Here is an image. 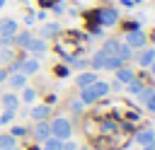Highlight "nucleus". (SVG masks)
Returning a JSON list of instances; mask_svg holds the SVG:
<instances>
[{"label":"nucleus","mask_w":155,"mask_h":150,"mask_svg":"<svg viewBox=\"0 0 155 150\" xmlns=\"http://www.w3.org/2000/svg\"><path fill=\"white\" fill-rule=\"evenodd\" d=\"M44 150H63V140H61V138L48 135V138L44 140Z\"/></svg>","instance_id":"nucleus-17"},{"label":"nucleus","mask_w":155,"mask_h":150,"mask_svg":"<svg viewBox=\"0 0 155 150\" xmlns=\"http://www.w3.org/2000/svg\"><path fill=\"white\" fill-rule=\"evenodd\" d=\"M27 48H29L34 56H44V53H46V39H36V36H31L29 44H27Z\"/></svg>","instance_id":"nucleus-8"},{"label":"nucleus","mask_w":155,"mask_h":150,"mask_svg":"<svg viewBox=\"0 0 155 150\" xmlns=\"http://www.w3.org/2000/svg\"><path fill=\"white\" fill-rule=\"evenodd\" d=\"M82 150H90V148H82Z\"/></svg>","instance_id":"nucleus-36"},{"label":"nucleus","mask_w":155,"mask_h":150,"mask_svg":"<svg viewBox=\"0 0 155 150\" xmlns=\"http://www.w3.org/2000/svg\"><path fill=\"white\" fill-rule=\"evenodd\" d=\"M5 150H19V148H17V145H15V148H5Z\"/></svg>","instance_id":"nucleus-33"},{"label":"nucleus","mask_w":155,"mask_h":150,"mask_svg":"<svg viewBox=\"0 0 155 150\" xmlns=\"http://www.w3.org/2000/svg\"><path fill=\"white\" fill-rule=\"evenodd\" d=\"M34 135H36V140H39V143H44V140L51 135V126H48V123H44V121H36V126H34Z\"/></svg>","instance_id":"nucleus-10"},{"label":"nucleus","mask_w":155,"mask_h":150,"mask_svg":"<svg viewBox=\"0 0 155 150\" xmlns=\"http://www.w3.org/2000/svg\"><path fill=\"white\" fill-rule=\"evenodd\" d=\"M82 106H85V102H80V99H75V102L70 104V111H73V114H80V111H82Z\"/></svg>","instance_id":"nucleus-25"},{"label":"nucleus","mask_w":155,"mask_h":150,"mask_svg":"<svg viewBox=\"0 0 155 150\" xmlns=\"http://www.w3.org/2000/svg\"><path fill=\"white\" fill-rule=\"evenodd\" d=\"M153 92H155V87H143V90H140V92H138L136 97H138V99H140V102L145 104V102L150 99V94H153Z\"/></svg>","instance_id":"nucleus-21"},{"label":"nucleus","mask_w":155,"mask_h":150,"mask_svg":"<svg viewBox=\"0 0 155 150\" xmlns=\"http://www.w3.org/2000/svg\"><path fill=\"white\" fill-rule=\"evenodd\" d=\"M0 102H2V106H5V109H12V111L19 106V99H17L15 94H2V97H0Z\"/></svg>","instance_id":"nucleus-16"},{"label":"nucleus","mask_w":155,"mask_h":150,"mask_svg":"<svg viewBox=\"0 0 155 150\" xmlns=\"http://www.w3.org/2000/svg\"><path fill=\"white\" fill-rule=\"evenodd\" d=\"M63 150H78V145L70 143V140H63Z\"/></svg>","instance_id":"nucleus-28"},{"label":"nucleus","mask_w":155,"mask_h":150,"mask_svg":"<svg viewBox=\"0 0 155 150\" xmlns=\"http://www.w3.org/2000/svg\"><path fill=\"white\" fill-rule=\"evenodd\" d=\"M15 145H17V138H15V135H10V133H2V135H0V150L15 148Z\"/></svg>","instance_id":"nucleus-19"},{"label":"nucleus","mask_w":155,"mask_h":150,"mask_svg":"<svg viewBox=\"0 0 155 150\" xmlns=\"http://www.w3.org/2000/svg\"><path fill=\"white\" fill-rule=\"evenodd\" d=\"M126 46H128V48H143V46H145V34H143L140 29H131V31L126 34Z\"/></svg>","instance_id":"nucleus-5"},{"label":"nucleus","mask_w":155,"mask_h":150,"mask_svg":"<svg viewBox=\"0 0 155 150\" xmlns=\"http://www.w3.org/2000/svg\"><path fill=\"white\" fill-rule=\"evenodd\" d=\"M109 90H111V85H109V82L94 80L90 87H82V97H80V102H85V104H92V102L102 99L104 94H109Z\"/></svg>","instance_id":"nucleus-2"},{"label":"nucleus","mask_w":155,"mask_h":150,"mask_svg":"<svg viewBox=\"0 0 155 150\" xmlns=\"http://www.w3.org/2000/svg\"><path fill=\"white\" fill-rule=\"evenodd\" d=\"M27 85V75H22V73H15L12 77H10V87H15V90H22Z\"/></svg>","instance_id":"nucleus-18"},{"label":"nucleus","mask_w":155,"mask_h":150,"mask_svg":"<svg viewBox=\"0 0 155 150\" xmlns=\"http://www.w3.org/2000/svg\"><path fill=\"white\" fill-rule=\"evenodd\" d=\"M148 68H150V70H153V75H155V60H153V63H150Z\"/></svg>","instance_id":"nucleus-32"},{"label":"nucleus","mask_w":155,"mask_h":150,"mask_svg":"<svg viewBox=\"0 0 155 150\" xmlns=\"http://www.w3.org/2000/svg\"><path fill=\"white\" fill-rule=\"evenodd\" d=\"M133 77H136V75H133V70H131V68H126V65H119V68H116V82L128 85Z\"/></svg>","instance_id":"nucleus-9"},{"label":"nucleus","mask_w":155,"mask_h":150,"mask_svg":"<svg viewBox=\"0 0 155 150\" xmlns=\"http://www.w3.org/2000/svg\"><path fill=\"white\" fill-rule=\"evenodd\" d=\"M153 140H155V131H150V128L136 133V143H140V145H148V143H153Z\"/></svg>","instance_id":"nucleus-13"},{"label":"nucleus","mask_w":155,"mask_h":150,"mask_svg":"<svg viewBox=\"0 0 155 150\" xmlns=\"http://www.w3.org/2000/svg\"><path fill=\"white\" fill-rule=\"evenodd\" d=\"M12 70H15V73H22V75H31V73H36V70H39V60H36V58L19 60V63H15V65H12Z\"/></svg>","instance_id":"nucleus-6"},{"label":"nucleus","mask_w":155,"mask_h":150,"mask_svg":"<svg viewBox=\"0 0 155 150\" xmlns=\"http://www.w3.org/2000/svg\"><path fill=\"white\" fill-rule=\"evenodd\" d=\"M94 80H97V73H80V75H78V87H80V90H82V87H90Z\"/></svg>","instance_id":"nucleus-14"},{"label":"nucleus","mask_w":155,"mask_h":150,"mask_svg":"<svg viewBox=\"0 0 155 150\" xmlns=\"http://www.w3.org/2000/svg\"><path fill=\"white\" fill-rule=\"evenodd\" d=\"M15 34H17V22L10 17H2L0 19V36H15Z\"/></svg>","instance_id":"nucleus-7"},{"label":"nucleus","mask_w":155,"mask_h":150,"mask_svg":"<svg viewBox=\"0 0 155 150\" xmlns=\"http://www.w3.org/2000/svg\"><path fill=\"white\" fill-rule=\"evenodd\" d=\"M10 135H15V138H17V135H24V128H22V126H15Z\"/></svg>","instance_id":"nucleus-27"},{"label":"nucleus","mask_w":155,"mask_h":150,"mask_svg":"<svg viewBox=\"0 0 155 150\" xmlns=\"http://www.w3.org/2000/svg\"><path fill=\"white\" fill-rule=\"evenodd\" d=\"M48 126H51V135H53V138H61V140H68L70 133H73V126H70L68 119H56V121L48 123Z\"/></svg>","instance_id":"nucleus-3"},{"label":"nucleus","mask_w":155,"mask_h":150,"mask_svg":"<svg viewBox=\"0 0 155 150\" xmlns=\"http://www.w3.org/2000/svg\"><path fill=\"white\" fill-rule=\"evenodd\" d=\"M31 150H39V148H31Z\"/></svg>","instance_id":"nucleus-35"},{"label":"nucleus","mask_w":155,"mask_h":150,"mask_svg":"<svg viewBox=\"0 0 155 150\" xmlns=\"http://www.w3.org/2000/svg\"><path fill=\"white\" fill-rule=\"evenodd\" d=\"M126 90H128V92H131V94H138V92H140V90H143V82H140V80H136V77H133V80H131V82H128V85H126Z\"/></svg>","instance_id":"nucleus-20"},{"label":"nucleus","mask_w":155,"mask_h":150,"mask_svg":"<svg viewBox=\"0 0 155 150\" xmlns=\"http://www.w3.org/2000/svg\"><path fill=\"white\" fill-rule=\"evenodd\" d=\"M153 60H155V48H143V51L138 53V65H140V68H148Z\"/></svg>","instance_id":"nucleus-11"},{"label":"nucleus","mask_w":155,"mask_h":150,"mask_svg":"<svg viewBox=\"0 0 155 150\" xmlns=\"http://www.w3.org/2000/svg\"><path fill=\"white\" fill-rule=\"evenodd\" d=\"M58 29H61V27H58L56 22H51V24H44V27H41V31H39V34H41L39 39H48V36H56V34H58Z\"/></svg>","instance_id":"nucleus-15"},{"label":"nucleus","mask_w":155,"mask_h":150,"mask_svg":"<svg viewBox=\"0 0 155 150\" xmlns=\"http://www.w3.org/2000/svg\"><path fill=\"white\" fill-rule=\"evenodd\" d=\"M39 5L41 7H53V5H58V0H39Z\"/></svg>","instance_id":"nucleus-26"},{"label":"nucleus","mask_w":155,"mask_h":150,"mask_svg":"<svg viewBox=\"0 0 155 150\" xmlns=\"http://www.w3.org/2000/svg\"><path fill=\"white\" fill-rule=\"evenodd\" d=\"M97 22H99L102 27L116 24V22H119V10H116V7H102V10L97 12Z\"/></svg>","instance_id":"nucleus-4"},{"label":"nucleus","mask_w":155,"mask_h":150,"mask_svg":"<svg viewBox=\"0 0 155 150\" xmlns=\"http://www.w3.org/2000/svg\"><path fill=\"white\" fill-rule=\"evenodd\" d=\"M48 114H51V106H48V104H36V106L31 109V119H34V121H46Z\"/></svg>","instance_id":"nucleus-12"},{"label":"nucleus","mask_w":155,"mask_h":150,"mask_svg":"<svg viewBox=\"0 0 155 150\" xmlns=\"http://www.w3.org/2000/svg\"><path fill=\"white\" fill-rule=\"evenodd\" d=\"M145 104H148V109H150V111H155V92L150 94V99H148Z\"/></svg>","instance_id":"nucleus-29"},{"label":"nucleus","mask_w":155,"mask_h":150,"mask_svg":"<svg viewBox=\"0 0 155 150\" xmlns=\"http://www.w3.org/2000/svg\"><path fill=\"white\" fill-rule=\"evenodd\" d=\"M131 58V48L126 44H119L114 39H109L94 56H92V68L97 70H116L119 65H124Z\"/></svg>","instance_id":"nucleus-1"},{"label":"nucleus","mask_w":155,"mask_h":150,"mask_svg":"<svg viewBox=\"0 0 155 150\" xmlns=\"http://www.w3.org/2000/svg\"><path fill=\"white\" fill-rule=\"evenodd\" d=\"M29 39H31V34H29V31H22V34H17V46H22V48H27V44H29Z\"/></svg>","instance_id":"nucleus-22"},{"label":"nucleus","mask_w":155,"mask_h":150,"mask_svg":"<svg viewBox=\"0 0 155 150\" xmlns=\"http://www.w3.org/2000/svg\"><path fill=\"white\" fill-rule=\"evenodd\" d=\"M34 97H36V92H34L31 87H24V92H22V99H24V102H34Z\"/></svg>","instance_id":"nucleus-24"},{"label":"nucleus","mask_w":155,"mask_h":150,"mask_svg":"<svg viewBox=\"0 0 155 150\" xmlns=\"http://www.w3.org/2000/svg\"><path fill=\"white\" fill-rule=\"evenodd\" d=\"M12 119H15V111H12V109H5V111L0 114V123H10Z\"/></svg>","instance_id":"nucleus-23"},{"label":"nucleus","mask_w":155,"mask_h":150,"mask_svg":"<svg viewBox=\"0 0 155 150\" xmlns=\"http://www.w3.org/2000/svg\"><path fill=\"white\" fill-rule=\"evenodd\" d=\"M136 2H140V0H136Z\"/></svg>","instance_id":"nucleus-37"},{"label":"nucleus","mask_w":155,"mask_h":150,"mask_svg":"<svg viewBox=\"0 0 155 150\" xmlns=\"http://www.w3.org/2000/svg\"><path fill=\"white\" fill-rule=\"evenodd\" d=\"M2 5H5V0H0V7H2Z\"/></svg>","instance_id":"nucleus-34"},{"label":"nucleus","mask_w":155,"mask_h":150,"mask_svg":"<svg viewBox=\"0 0 155 150\" xmlns=\"http://www.w3.org/2000/svg\"><path fill=\"white\" fill-rule=\"evenodd\" d=\"M56 75H61V77H65V75H68V68H63V65H61V68H56Z\"/></svg>","instance_id":"nucleus-30"},{"label":"nucleus","mask_w":155,"mask_h":150,"mask_svg":"<svg viewBox=\"0 0 155 150\" xmlns=\"http://www.w3.org/2000/svg\"><path fill=\"white\" fill-rule=\"evenodd\" d=\"M5 77H7V70H2V68H0V82H2Z\"/></svg>","instance_id":"nucleus-31"}]
</instances>
